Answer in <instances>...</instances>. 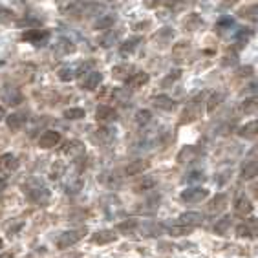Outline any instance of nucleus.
<instances>
[{"mask_svg":"<svg viewBox=\"0 0 258 258\" xmlns=\"http://www.w3.org/2000/svg\"><path fill=\"white\" fill-rule=\"evenodd\" d=\"M24 192L28 194V198L31 202H35L37 205H44L48 204V200H50V190L46 189L44 185L40 183H28V187H24Z\"/></svg>","mask_w":258,"mask_h":258,"instance_id":"obj_1","label":"nucleus"},{"mask_svg":"<svg viewBox=\"0 0 258 258\" xmlns=\"http://www.w3.org/2000/svg\"><path fill=\"white\" fill-rule=\"evenodd\" d=\"M85 238V231L83 229H74V231H64L62 234H59L57 238V247L59 249H68L75 243H79Z\"/></svg>","mask_w":258,"mask_h":258,"instance_id":"obj_2","label":"nucleus"},{"mask_svg":"<svg viewBox=\"0 0 258 258\" xmlns=\"http://www.w3.org/2000/svg\"><path fill=\"white\" fill-rule=\"evenodd\" d=\"M209 196V190L205 187H189L181 192V200L187 204H200L202 200H205Z\"/></svg>","mask_w":258,"mask_h":258,"instance_id":"obj_3","label":"nucleus"},{"mask_svg":"<svg viewBox=\"0 0 258 258\" xmlns=\"http://www.w3.org/2000/svg\"><path fill=\"white\" fill-rule=\"evenodd\" d=\"M60 143V134L55 130H46L44 134L39 138V147L40 149H53Z\"/></svg>","mask_w":258,"mask_h":258,"instance_id":"obj_4","label":"nucleus"},{"mask_svg":"<svg viewBox=\"0 0 258 258\" xmlns=\"http://www.w3.org/2000/svg\"><path fill=\"white\" fill-rule=\"evenodd\" d=\"M19 169V159L13 154H2L0 156V172L2 174H11Z\"/></svg>","mask_w":258,"mask_h":258,"instance_id":"obj_5","label":"nucleus"},{"mask_svg":"<svg viewBox=\"0 0 258 258\" xmlns=\"http://www.w3.org/2000/svg\"><path fill=\"white\" fill-rule=\"evenodd\" d=\"M6 123H8L10 130L17 132V130H22V128H24L26 123H28V117H26V114L15 112V114H10L8 117H6Z\"/></svg>","mask_w":258,"mask_h":258,"instance_id":"obj_6","label":"nucleus"},{"mask_svg":"<svg viewBox=\"0 0 258 258\" xmlns=\"http://www.w3.org/2000/svg\"><path fill=\"white\" fill-rule=\"evenodd\" d=\"M234 211L240 214V216H245L253 211V204H251V200L245 196V194H238L236 200H234Z\"/></svg>","mask_w":258,"mask_h":258,"instance_id":"obj_7","label":"nucleus"},{"mask_svg":"<svg viewBox=\"0 0 258 258\" xmlns=\"http://www.w3.org/2000/svg\"><path fill=\"white\" fill-rule=\"evenodd\" d=\"M179 224L181 225H189V227H196V225H202V222H204V216L200 213H183L179 214Z\"/></svg>","mask_w":258,"mask_h":258,"instance_id":"obj_8","label":"nucleus"},{"mask_svg":"<svg viewBox=\"0 0 258 258\" xmlns=\"http://www.w3.org/2000/svg\"><path fill=\"white\" fill-rule=\"evenodd\" d=\"M117 238V234L114 231H110V229H104V231H97V233L92 234V242L94 243H99V245H104V243H110L114 242Z\"/></svg>","mask_w":258,"mask_h":258,"instance_id":"obj_9","label":"nucleus"},{"mask_svg":"<svg viewBox=\"0 0 258 258\" xmlns=\"http://www.w3.org/2000/svg\"><path fill=\"white\" fill-rule=\"evenodd\" d=\"M101 81H103V75H101L99 72H90L85 79H83V85L81 86L85 90H95L101 85Z\"/></svg>","mask_w":258,"mask_h":258,"instance_id":"obj_10","label":"nucleus"},{"mask_svg":"<svg viewBox=\"0 0 258 258\" xmlns=\"http://www.w3.org/2000/svg\"><path fill=\"white\" fill-rule=\"evenodd\" d=\"M115 117H117V114H115L114 108H110V106H106V104H101L99 108H97V119L99 121H114Z\"/></svg>","mask_w":258,"mask_h":258,"instance_id":"obj_11","label":"nucleus"},{"mask_svg":"<svg viewBox=\"0 0 258 258\" xmlns=\"http://www.w3.org/2000/svg\"><path fill=\"white\" fill-rule=\"evenodd\" d=\"M163 231H165V225H159V224H145L141 227L143 236H161Z\"/></svg>","mask_w":258,"mask_h":258,"instance_id":"obj_12","label":"nucleus"},{"mask_svg":"<svg viewBox=\"0 0 258 258\" xmlns=\"http://www.w3.org/2000/svg\"><path fill=\"white\" fill-rule=\"evenodd\" d=\"M24 39L30 40V42H44L48 40V31H40V30H30L24 33Z\"/></svg>","mask_w":258,"mask_h":258,"instance_id":"obj_13","label":"nucleus"},{"mask_svg":"<svg viewBox=\"0 0 258 258\" xmlns=\"http://www.w3.org/2000/svg\"><path fill=\"white\" fill-rule=\"evenodd\" d=\"M2 99L10 104H19L20 101H22V95H20L15 88H6L4 92H2Z\"/></svg>","mask_w":258,"mask_h":258,"instance_id":"obj_14","label":"nucleus"},{"mask_svg":"<svg viewBox=\"0 0 258 258\" xmlns=\"http://www.w3.org/2000/svg\"><path fill=\"white\" fill-rule=\"evenodd\" d=\"M147 167H149V163H145V161H134V163H130L128 167L124 169V174H126V176H139Z\"/></svg>","mask_w":258,"mask_h":258,"instance_id":"obj_15","label":"nucleus"},{"mask_svg":"<svg viewBox=\"0 0 258 258\" xmlns=\"http://www.w3.org/2000/svg\"><path fill=\"white\" fill-rule=\"evenodd\" d=\"M256 174H258L256 161H247V163L243 165V169H242V178L243 179H253Z\"/></svg>","mask_w":258,"mask_h":258,"instance_id":"obj_16","label":"nucleus"},{"mask_svg":"<svg viewBox=\"0 0 258 258\" xmlns=\"http://www.w3.org/2000/svg\"><path fill=\"white\" fill-rule=\"evenodd\" d=\"M167 231H169V234H172V236H183V234H189L190 231H192V227H189V225H172V227H165Z\"/></svg>","mask_w":258,"mask_h":258,"instance_id":"obj_17","label":"nucleus"},{"mask_svg":"<svg viewBox=\"0 0 258 258\" xmlns=\"http://www.w3.org/2000/svg\"><path fill=\"white\" fill-rule=\"evenodd\" d=\"M225 202H227V196H225V194H218V196L211 202V205H209V211H211V213H218L220 209H224Z\"/></svg>","mask_w":258,"mask_h":258,"instance_id":"obj_18","label":"nucleus"},{"mask_svg":"<svg viewBox=\"0 0 258 258\" xmlns=\"http://www.w3.org/2000/svg\"><path fill=\"white\" fill-rule=\"evenodd\" d=\"M156 104L163 110H172L174 108V99H170V97H167V95H158V97H156Z\"/></svg>","mask_w":258,"mask_h":258,"instance_id":"obj_19","label":"nucleus"},{"mask_svg":"<svg viewBox=\"0 0 258 258\" xmlns=\"http://www.w3.org/2000/svg\"><path fill=\"white\" fill-rule=\"evenodd\" d=\"M114 22H115L114 15H106V17H103L97 24H95V30H108V28H112V26H114Z\"/></svg>","mask_w":258,"mask_h":258,"instance_id":"obj_20","label":"nucleus"},{"mask_svg":"<svg viewBox=\"0 0 258 258\" xmlns=\"http://www.w3.org/2000/svg\"><path fill=\"white\" fill-rule=\"evenodd\" d=\"M66 119H83L85 117V110L83 108H68L64 112Z\"/></svg>","mask_w":258,"mask_h":258,"instance_id":"obj_21","label":"nucleus"},{"mask_svg":"<svg viewBox=\"0 0 258 258\" xmlns=\"http://www.w3.org/2000/svg\"><path fill=\"white\" fill-rule=\"evenodd\" d=\"M254 134H256V121H253V123H249V124H245V126H242V128H240V136L253 138Z\"/></svg>","mask_w":258,"mask_h":258,"instance_id":"obj_22","label":"nucleus"},{"mask_svg":"<svg viewBox=\"0 0 258 258\" xmlns=\"http://www.w3.org/2000/svg\"><path fill=\"white\" fill-rule=\"evenodd\" d=\"M205 179V174L202 170H192V172L187 174V181L189 183H200V181H204Z\"/></svg>","mask_w":258,"mask_h":258,"instance_id":"obj_23","label":"nucleus"},{"mask_svg":"<svg viewBox=\"0 0 258 258\" xmlns=\"http://www.w3.org/2000/svg\"><path fill=\"white\" fill-rule=\"evenodd\" d=\"M75 72H77V70L75 68H62L59 72V79L60 81H72V79H75Z\"/></svg>","mask_w":258,"mask_h":258,"instance_id":"obj_24","label":"nucleus"},{"mask_svg":"<svg viewBox=\"0 0 258 258\" xmlns=\"http://www.w3.org/2000/svg\"><path fill=\"white\" fill-rule=\"evenodd\" d=\"M229 225H231V218H229V216H225V218H222V220L218 222V224H216L214 231H216L218 234H224L225 231L229 229Z\"/></svg>","mask_w":258,"mask_h":258,"instance_id":"obj_25","label":"nucleus"},{"mask_svg":"<svg viewBox=\"0 0 258 258\" xmlns=\"http://www.w3.org/2000/svg\"><path fill=\"white\" fill-rule=\"evenodd\" d=\"M256 110V99H247V101H243L242 104V112H245V114H249V112H254Z\"/></svg>","mask_w":258,"mask_h":258,"instance_id":"obj_26","label":"nucleus"},{"mask_svg":"<svg viewBox=\"0 0 258 258\" xmlns=\"http://www.w3.org/2000/svg\"><path fill=\"white\" fill-rule=\"evenodd\" d=\"M150 117H152V114L149 110H141V112H138V124H147L150 121Z\"/></svg>","mask_w":258,"mask_h":258,"instance_id":"obj_27","label":"nucleus"},{"mask_svg":"<svg viewBox=\"0 0 258 258\" xmlns=\"http://www.w3.org/2000/svg\"><path fill=\"white\" fill-rule=\"evenodd\" d=\"M236 231H238L240 236H247V238H253V236H254V231L249 227V225H240Z\"/></svg>","mask_w":258,"mask_h":258,"instance_id":"obj_28","label":"nucleus"},{"mask_svg":"<svg viewBox=\"0 0 258 258\" xmlns=\"http://www.w3.org/2000/svg\"><path fill=\"white\" fill-rule=\"evenodd\" d=\"M138 227V222L136 220H130V222H123L119 224V231H132V229Z\"/></svg>","mask_w":258,"mask_h":258,"instance_id":"obj_29","label":"nucleus"},{"mask_svg":"<svg viewBox=\"0 0 258 258\" xmlns=\"http://www.w3.org/2000/svg\"><path fill=\"white\" fill-rule=\"evenodd\" d=\"M0 258H13V253H0Z\"/></svg>","mask_w":258,"mask_h":258,"instance_id":"obj_30","label":"nucleus"},{"mask_svg":"<svg viewBox=\"0 0 258 258\" xmlns=\"http://www.w3.org/2000/svg\"><path fill=\"white\" fill-rule=\"evenodd\" d=\"M6 117V112H4V108H2V106H0V121L4 119Z\"/></svg>","mask_w":258,"mask_h":258,"instance_id":"obj_31","label":"nucleus"},{"mask_svg":"<svg viewBox=\"0 0 258 258\" xmlns=\"http://www.w3.org/2000/svg\"><path fill=\"white\" fill-rule=\"evenodd\" d=\"M6 189V181L2 178H0V190H4Z\"/></svg>","mask_w":258,"mask_h":258,"instance_id":"obj_32","label":"nucleus"},{"mask_svg":"<svg viewBox=\"0 0 258 258\" xmlns=\"http://www.w3.org/2000/svg\"><path fill=\"white\" fill-rule=\"evenodd\" d=\"M2 247H4V240L0 238V249H2Z\"/></svg>","mask_w":258,"mask_h":258,"instance_id":"obj_33","label":"nucleus"}]
</instances>
